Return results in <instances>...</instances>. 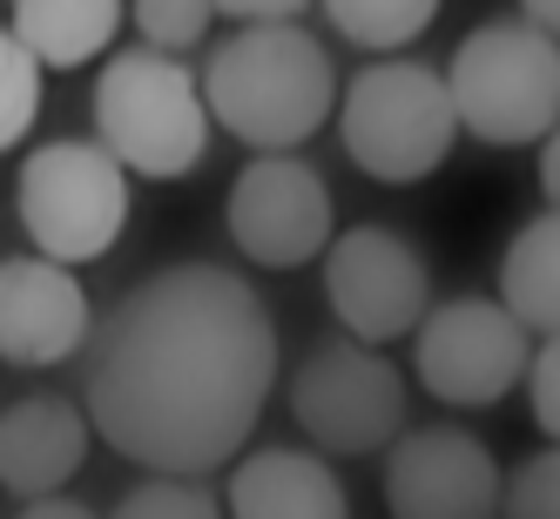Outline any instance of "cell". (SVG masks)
<instances>
[{
	"label": "cell",
	"instance_id": "obj_8",
	"mask_svg": "<svg viewBox=\"0 0 560 519\" xmlns=\"http://www.w3.org/2000/svg\"><path fill=\"white\" fill-rule=\"evenodd\" d=\"M534 331H520L493 297L432 304L412 331V378L453 412H487L527 378Z\"/></svg>",
	"mask_w": 560,
	"mask_h": 519
},
{
	"label": "cell",
	"instance_id": "obj_15",
	"mask_svg": "<svg viewBox=\"0 0 560 519\" xmlns=\"http://www.w3.org/2000/svg\"><path fill=\"white\" fill-rule=\"evenodd\" d=\"M122 21H129V0H14L8 34L48 74V68H89L95 55H108Z\"/></svg>",
	"mask_w": 560,
	"mask_h": 519
},
{
	"label": "cell",
	"instance_id": "obj_17",
	"mask_svg": "<svg viewBox=\"0 0 560 519\" xmlns=\"http://www.w3.org/2000/svg\"><path fill=\"white\" fill-rule=\"evenodd\" d=\"M317 8L331 14V27L345 34V42L372 48V55H398L439 21L446 0H317Z\"/></svg>",
	"mask_w": 560,
	"mask_h": 519
},
{
	"label": "cell",
	"instance_id": "obj_2",
	"mask_svg": "<svg viewBox=\"0 0 560 519\" xmlns=\"http://www.w3.org/2000/svg\"><path fill=\"white\" fill-rule=\"evenodd\" d=\"M210 129H230L257 155H298L338 115V68L317 34L291 27H236L210 48L203 74Z\"/></svg>",
	"mask_w": 560,
	"mask_h": 519
},
{
	"label": "cell",
	"instance_id": "obj_3",
	"mask_svg": "<svg viewBox=\"0 0 560 519\" xmlns=\"http://www.w3.org/2000/svg\"><path fill=\"white\" fill-rule=\"evenodd\" d=\"M439 74H446L459 135L487 142V149L547 142L560 122V42L527 27L520 14L479 21Z\"/></svg>",
	"mask_w": 560,
	"mask_h": 519
},
{
	"label": "cell",
	"instance_id": "obj_21",
	"mask_svg": "<svg viewBox=\"0 0 560 519\" xmlns=\"http://www.w3.org/2000/svg\"><path fill=\"white\" fill-rule=\"evenodd\" d=\"M500 519H560V446H540L506 472Z\"/></svg>",
	"mask_w": 560,
	"mask_h": 519
},
{
	"label": "cell",
	"instance_id": "obj_24",
	"mask_svg": "<svg viewBox=\"0 0 560 519\" xmlns=\"http://www.w3.org/2000/svg\"><path fill=\"white\" fill-rule=\"evenodd\" d=\"M14 519H102V512L82 506V499H61V493H55V499H27Z\"/></svg>",
	"mask_w": 560,
	"mask_h": 519
},
{
	"label": "cell",
	"instance_id": "obj_23",
	"mask_svg": "<svg viewBox=\"0 0 560 519\" xmlns=\"http://www.w3.org/2000/svg\"><path fill=\"white\" fill-rule=\"evenodd\" d=\"M311 0H210V14H230L236 27H291Z\"/></svg>",
	"mask_w": 560,
	"mask_h": 519
},
{
	"label": "cell",
	"instance_id": "obj_7",
	"mask_svg": "<svg viewBox=\"0 0 560 519\" xmlns=\"http://www.w3.org/2000/svg\"><path fill=\"white\" fill-rule=\"evenodd\" d=\"M412 391L406 371L385 351L358 338H325L304 351V365L291 371V418L317 446V459H365L385 452L406 432Z\"/></svg>",
	"mask_w": 560,
	"mask_h": 519
},
{
	"label": "cell",
	"instance_id": "obj_6",
	"mask_svg": "<svg viewBox=\"0 0 560 519\" xmlns=\"http://www.w3.org/2000/svg\"><path fill=\"white\" fill-rule=\"evenodd\" d=\"M14 216L27 229L34 257L61 270L102 263L129 229V176L115 169L102 142H42L21 163L14 182Z\"/></svg>",
	"mask_w": 560,
	"mask_h": 519
},
{
	"label": "cell",
	"instance_id": "obj_5",
	"mask_svg": "<svg viewBox=\"0 0 560 519\" xmlns=\"http://www.w3.org/2000/svg\"><path fill=\"white\" fill-rule=\"evenodd\" d=\"M338 135L358 176L412 189L446 169L459 142V115L446 95V74L425 61H378L358 68V82L338 89Z\"/></svg>",
	"mask_w": 560,
	"mask_h": 519
},
{
	"label": "cell",
	"instance_id": "obj_10",
	"mask_svg": "<svg viewBox=\"0 0 560 519\" xmlns=\"http://www.w3.org/2000/svg\"><path fill=\"white\" fill-rule=\"evenodd\" d=\"M223 229L230 244L264 270H298L331 250L338 236V203L331 182L304 155H257L223 196Z\"/></svg>",
	"mask_w": 560,
	"mask_h": 519
},
{
	"label": "cell",
	"instance_id": "obj_26",
	"mask_svg": "<svg viewBox=\"0 0 560 519\" xmlns=\"http://www.w3.org/2000/svg\"><path fill=\"white\" fill-rule=\"evenodd\" d=\"M520 21H527V27H540V34H553V42H560V0H520Z\"/></svg>",
	"mask_w": 560,
	"mask_h": 519
},
{
	"label": "cell",
	"instance_id": "obj_12",
	"mask_svg": "<svg viewBox=\"0 0 560 519\" xmlns=\"http://www.w3.org/2000/svg\"><path fill=\"white\" fill-rule=\"evenodd\" d=\"M95 310L89 291L74 284V270L48 257H0V365L48 371L68 365L74 351H89Z\"/></svg>",
	"mask_w": 560,
	"mask_h": 519
},
{
	"label": "cell",
	"instance_id": "obj_22",
	"mask_svg": "<svg viewBox=\"0 0 560 519\" xmlns=\"http://www.w3.org/2000/svg\"><path fill=\"white\" fill-rule=\"evenodd\" d=\"M527 405H534V425L560 446V331L553 338H540L534 344V357H527Z\"/></svg>",
	"mask_w": 560,
	"mask_h": 519
},
{
	"label": "cell",
	"instance_id": "obj_11",
	"mask_svg": "<svg viewBox=\"0 0 560 519\" xmlns=\"http://www.w3.org/2000/svg\"><path fill=\"white\" fill-rule=\"evenodd\" d=\"M506 465L466 425H412L385 446L392 519H500Z\"/></svg>",
	"mask_w": 560,
	"mask_h": 519
},
{
	"label": "cell",
	"instance_id": "obj_19",
	"mask_svg": "<svg viewBox=\"0 0 560 519\" xmlns=\"http://www.w3.org/2000/svg\"><path fill=\"white\" fill-rule=\"evenodd\" d=\"M42 61H34L8 27H0V155L21 149L34 135V115H42Z\"/></svg>",
	"mask_w": 560,
	"mask_h": 519
},
{
	"label": "cell",
	"instance_id": "obj_14",
	"mask_svg": "<svg viewBox=\"0 0 560 519\" xmlns=\"http://www.w3.org/2000/svg\"><path fill=\"white\" fill-rule=\"evenodd\" d=\"M223 512L230 519H351V499L331 459H317L304 446H257L230 465Z\"/></svg>",
	"mask_w": 560,
	"mask_h": 519
},
{
	"label": "cell",
	"instance_id": "obj_16",
	"mask_svg": "<svg viewBox=\"0 0 560 519\" xmlns=\"http://www.w3.org/2000/svg\"><path fill=\"white\" fill-rule=\"evenodd\" d=\"M520 331H560V210H540L513 229L500 250V297H493Z\"/></svg>",
	"mask_w": 560,
	"mask_h": 519
},
{
	"label": "cell",
	"instance_id": "obj_25",
	"mask_svg": "<svg viewBox=\"0 0 560 519\" xmlns=\"http://www.w3.org/2000/svg\"><path fill=\"white\" fill-rule=\"evenodd\" d=\"M540 189H547V210H560V122L540 142Z\"/></svg>",
	"mask_w": 560,
	"mask_h": 519
},
{
	"label": "cell",
	"instance_id": "obj_1",
	"mask_svg": "<svg viewBox=\"0 0 560 519\" xmlns=\"http://www.w3.org/2000/svg\"><path fill=\"white\" fill-rule=\"evenodd\" d=\"M277 317L223 263H170L89 338V432L142 472L210 479L244 459L277 391Z\"/></svg>",
	"mask_w": 560,
	"mask_h": 519
},
{
	"label": "cell",
	"instance_id": "obj_4",
	"mask_svg": "<svg viewBox=\"0 0 560 519\" xmlns=\"http://www.w3.org/2000/svg\"><path fill=\"white\" fill-rule=\"evenodd\" d=\"M95 142L122 176L176 182L210 155V108L196 74L170 55L122 48L95 74Z\"/></svg>",
	"mask_w": 560,
	"mask_h": 519
},
{
	"label": "cell",
	"instance_id": "obj_9",
	"mask_svg": "<svg viewBox=\"0 0 560 519\" xmlns=\"http://www.w3.org/2000/svg\"><path fill=\"white\" fill-rule=\"evenodd\" d=\"M325 304L345 325V338L385 351L398 338H412L419 317L432 310V263L392 223L338 229L325 250Z\"/></svg>",
	"mask_w": 560,
	"mask_h": 519
},
{
	"label": "cell",
	"instance_id": "obj_20",
	"mask_svg": "<svg viewBox=\"0 0 560 519\" xmlns=\"http://www.w3.org/2000/svg\"><path fill=\"white\" fill-rule=\"evenodd\" d=\"M129 21H136V34L142 42L136 48H149V55H189V48H203V34H210V0H129Z\"/></svg>",
	"mask_w": 560,
	"mask_h": 519
},
{
	"label": "cell",
	"instance_id": "obj_18",
	"mask_svg": "<svg viewBox=\"0 0 560 519\" xmlns=\"http://www.w3.org/2000/svg\"><path fill=\"white\" fill-rule=\"evenodd\" d=\"M102 519H223V499L203 479H170V472H142L136 486L115 499Z\"/></svg>",
	"mask_w": 560,
	"mask_h": 519
},
{
	"label": "cell",
	"instance_id": "obj_13",
	"mask_svg": "<svg viewBox=\"0 0 560 519\" xmlns=\"http://www.w3.org/2000/svg\"><path fill=\"white\" fill-rule=\"evenodd\" d=\"M89 412L61 391L14 398L0 412V493L14 499H55L89 459Z\"/></svg>",
	"mask_w": 560,
	"mask_h": 519
}]
</instances>
